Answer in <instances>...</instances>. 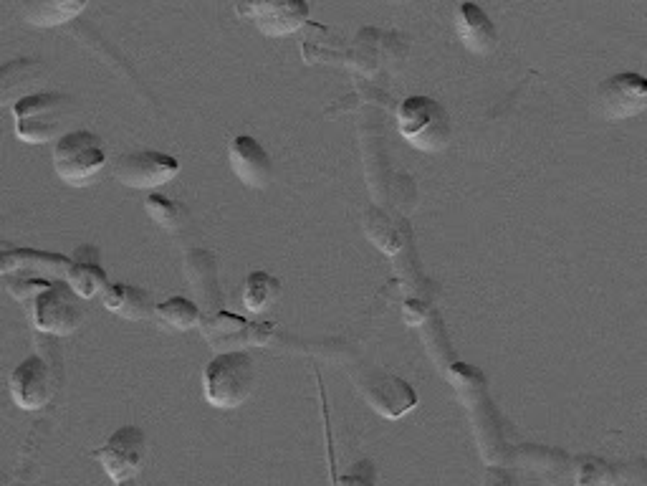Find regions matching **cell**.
<instances>
[{
  "label": "cell",
  "instance_id": "17",
  "mask_svg": "<svg viewBox=\"0 0 647 486\" xmlns=\"http://www.w3.org/2000/svg\"><path fill=\"white\" fill-rule=\"evenodd\" d=\"M41 76L43 64L36 59H16L3 66V74H0V94H3V102L16 104L18 99L28 97L26 89L31 87V84H36Z\"/></svg>",
  "mask_w": 647,
  "mask_h": 486
},
{
  "label": "cell",
  "instance_id": "7",
  "mask_svg": "<svg viewBox=\"0 0 647 486\" xmlns=\"http://www.w3.org/2000/svg\"><path fill=\"white\" fill-rule=\"evenodd\" d=\"M147 451L145 433L137 426H124L109 436L102 449L94 451V459L102 461L104 471L112 476L114 484L127 486L132 476L142 469Z\"/></svg>",
  "mask_w": 647,
  "mask_h": 486
},
{
  "label": "cell",
  "instance_id": "9",
  "mask_svg": "<svg viewBox=\"0 0 647 486\" xmlns=\"http://www.w3.org/2000/svg\"><path fill=\"white\" fill-rule=\"evenodd\" d=\"M236 13L248 18L261 33L271 38L296 33L309 18V3L301 0H261V3H238Z\"/></svg>",
  "mask_w": 647,
  "mask_h": 486
},
{
  "label": "cell",
  "instance_id": "6",
  "mask_svg": "<svg viewBox=\"0 0 647 486\" xmlns=\"http://www.w3.org/2000/svg\"><path fill=\"white\" fill-rule=\"evenodd\" d=\"M79 294L69 287V281H56L54 287L41 292L33 304V319L41 332L49 335H71L84 322Z\"/></svg>",
  "mask_w": 647,
  "mask_h": 486
},
{
  "label": "cell",
  "instance_id": "23",
  "mask_svg": "<svg viewBox=\"0 0 647 486\" xmlns=\"http://www.w3.org/2000/svg\"><path fill=\"white\" fill-rule=\"evenodd\" d=\"M617 481L615 469L599 456H582L577 461V486H610Z\"/></svg>",
  "mask_w": 647,
  "mask_h": 486
},
{
  "label": "cell",
  "instance_id": "19",
  "mask_svg": "<svg viewBox=\"0 0 647 486\" xmlns=\"http://www.w3.org/2000/svg\"><path fill=\"white\" fill-rule=\"evenodd\" d=\"M364 231H367L369 241L385 254H397L405 246V233H402L400 223L392 221L380 208H369L364 213Z\"/></svg>",
  "mask_w": 647,
  "mask_h": 486
},
{
  "label": "cell",
  "instance_id": "20",
  "mask_svg": "<svg viewBox=\"0 0 647 486\" xmlns=\"http://www.w3.org/2000/svg\"><path fill=\"white\" fill-rule=\"evenodd\" d=\"M200 317H203V312H200L198 304L182 297L167 299V302L157 304L155 309V322L172 332L190 330V327H195L200 322Z\"/></svg>",
  "mask_w": 647,
  "mask_h": 486
},
{
  "label": "cell",
  "instance_id": "10",
  "mask_svg": "<svg viewBox=\"0 0 647 486\" xmlns=\"http://www.w3.org/2000/svg\"><path fill=\"white\" fill-rule=\"evenodd\" d=\"M180 173V162L155 150L129 152L114 162V178L127 188H157Z\"/></svg>",
  "mask_w": 647,
  "mask_h": 486
},
{
  "label": "cell",
  "instance_id": "18",
  "mask_svg": "<svg viewBox=\"0 0 647 486\" xmlns=\"http://www.w3.org/2000/svg\"><path fill=\"white\" fill-rule=\"evenodd\" d=\"M86 3H71V0H41V3H23L21 13L33 26H61L79 16Z\"/></svg>",
  "mask_w": 647,
  "mask_h": 486
},
{
  "label": "cell",
  "instance_id": "13",
  "mask_svg": "<svg viewBox=\"0 0 647 486\" xmlns=\"http://www.w3.org/2000/svg\"><path fill=\"white\" fill-rule=\"evenodd\" d=\"M230 168L238 175V180L248 185V188H268L273 178V162L268 152L263 150L261 142H256L248 135H238L228 147Z\"/></svg>",
  "mask_w": 647,
  "mask_h": 486
},
{
  "label": "cell",
  "instance_id": "22",
  "mask_svg": "<svg viewBox=\"0 0 647 486\" xmlns=\"http://www.w3.org/2000/svg\"><path fill=\"white\" fill-rule=\"evenodd\" d=\"M145 211L147 216H150L157 226L165 228V231H180V228L188 223V208L160 193L147 195Z\"/></svg>",
  "mask_w": 647,
  "mask_h": 486
},
{
  "label": "cell",
  "instance_id": "21",
  "mask_svg": "<svg viewBox=\"0 0 647 486\" xmlns=\"http://www.w3.org/2000/svg\"><path fill=\"white\" fill-rule=\"evenodd\" d=\"M281 294V281L266 271H253L248 274L246 287H243V302L251 312H263L271 307Z\"/></svg>",
  "mask_w": 647,
  "mask_h": 486
},
{
  "label": "cell",
  "instance_id": "12",
  "mask_svg": "<svg viewBox=\"0 0 647 486\" xmlns=\"http://www.w3.org/2000/svg\"><path fill=\"white\" fill-rule=\"evenodd\" d=\"M54 380L49 365L41 357H26L11 375V395L23 411H38L51 400Z\"/></svg>",
  "mask_w": 647,
  "mask_h": 486
},
{
  "label": "cell",
  "instance_id": "24",
  "mask_svg": "<svg viewBox=\"0 0 647 486\" xmlns=\"http://www.w3.org/2000/svg\"><path fill=\"white\" fill-rule=\"evenodd\" d=\"M337 486H375V469L369 461L354 466V471H349L347 476L337 481Z\"/></svg>",
  "mask_w": 647,
  "mask_h": 486
},
{
  "label": "cell",
  "instance_id": "25",
  "mask_svg": "<svg viewBox=\"0 0 647 486\" xmlns=\"http://www.w3.org/2000/svg\"><path fill=\"white\" fill-rule=\"evenodd\" d=\"M483 486H514V479L501 466H488L483 474Z\"/></svg>",
  "mask_w": 647,
  "mask_h": 486
},
{
  "label": "cell",
  "instance_id": "3",
  "mask_svg": "<svg viewBox=\"0 0 647 486\" xmlns=\"http://www.w3.org/2000/svg\"><path fill=\"white\" fill-rule=\"evenodd\" d=\"M256 385V362L248 352H223L205 368V398L215 408H236Z\"/></svg>",
  "mask_w": 647,
  "mask_h": 486
},
{
  "label": "cell",
  "instance_id": "1",
  "mask_svg": "<svg viewBox=\"0 0 647 486\" xmlns=\"http://www.w3.org/2000/svg\"><path fill=\"white\" fill-rule=\"evenodd\" d=\"M71 264L74 261L59 254L16 249L3 251V256H0V274H3L8 292L16 299H21V302H26V299L38 297L41 292L54 287L56 281H66Z\"/></svg>",
  "mask_w": 647,
  "mask_h": 486
},
{
  "label": "cell",
  "instance_id": "15",
  "mask_svg": "<svg viewBox=\"0 0 647 486\" xmlns=\"http://www.w3.org/2000/svg\"><path fill=\"white\" fill-rule=\"evenodd\" d=\"M104 304H107L109 312L119 314L124 319H132V322H142V319L155 317V304H152L150 294L140 287H132V284H112V287L104 292Z\"/></svg>",
  "mask_w": 647,
  "mask_h": 486
},
{
  "label": "cell",
  "instance_id": "4",
  "mask_svg": "<svg viewBox=\"0 0 647 486\" xmlns=\"http://www.w3.org/2000/svg\"><path fill=\"white\" fill-rule=\"evenodd\" d=\"M400 135L412 147L425 152H438L450 142V117L435 99L410 97L397 109Z\"/></svg>",
  "mask_w": 647,
  "mask_h": 486
},
{
  "label": "cell",
  "instance_id": "5",
  "mask_svg": "<svg viewBox=\"0 0 647 486\" xmlns=\"http://www.w3.org/2000/svg\"><path fill=\"white\" fill-rule=\"evenodd\" d=\"M107 165L104 142L94 132H66L54 145V170L69 185H86Z\"/></svg>",
  "mask_w": 647,
  "mask_h": 486
},
{
  "label": "cell",
  "instance_id": "11",
  "mask_svg": "<svg viewBox=\"0 0 647 486\" xmlns=\"http://www.w3.org/2000/svg\"><path fill=\"white\" fill-rule=\"evenodd\" d=\"M362 393L367 403L385 418H400L418 405V393L395 375L369 373L362 380Z\"/></svg>",
  "mask_w": 647,
  "mask_h": 486
},
{
  "label": "cell",
  "instance_id": "2",
  "mask_svg": "<svg viewBox=\"0 0 647 486\" xmlns=\"http://www.w3.org/2000/svg\"><path fill=\"white\" fill-rule=\"evenodd\" d=\"M74 99L59 92H38L18 99L13 104L16 117V135L28 145H43L54 137H64L61 132L74 117Z\"/></svg>",
  "mask_w": 647,
  "mask_h": 486
},
{
  "label": "cell",
  "instance_id": "14",
  "mask_svg": "<svg viewBox=\"0 0 647 486\" xmlns=\"http://www.w3.org/2000/svg\"><path fill=\"white\" fill-rule=\"evenodd\" d=\"M455 28L463 46L476 54H491L498 44V31L491 18L476 3H460L455 11Z\"/></svg>",
  "mask_w": 647,
  "mask_h": 486
},
{
  "label": "cell",
  "instance_id": "16",
  "mask_svg": "<svg viewBox=\"0 0 647 486\" xmlns=\"http://www.w3.org/2000/svg\"><path fill=\"white\" fill-rule=\"evenodd\" d=\"M89 251H91V246H81V249L76 251L74 264H71L69 276H66L69 287L74 289L81 299L97 297L102 289L104 292L109 289L107 274H104V269L99 266V256H91V259H86V256H89Z\"/></svg>",
  "mask_w": 647,
  "mask_h": 486
},
{
  "label": "cell",
  "instance_id": "26",
  "mask_svg": "<svg viewBox=\"0 0 647 486\" xmlns=\"http://www.w3.org/2000/svg\"><path fill=\"white\" fill-rule=\"evenodd\" d=\"M402 314H405V319L412 324V327H418V324L425 319V307L420 302H407L405 309H402Z\"/></svg>",
  "mask_w": 647,
  "mask_h": 486
},
{
  "label": "cell",
  "instance_id": "8",
  "mask_svg": "<svg viewBox=\"0 0 647 486\" xmlns=\"http://www.w3.org/2000/svg\"><path fill=\"white\" fill-rule=\"evenodd\" d=\"M597 109L610 122L632 119L647 109V76L615 74L597 89Z\"/></svg>",
  "mask_w": 647,
  "mask_h": 486
}]
</instances>
